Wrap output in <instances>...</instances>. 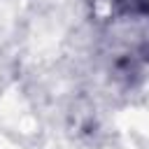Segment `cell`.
<instances>
[{
  "label": "cell",
  "mask_w": 149,
  "mask_h": 149,
  "mask_svg": "<svg viewBox=\"0 0 149 149\" xmlns=\"http://www.w3.org/2000/svg\"><path fill=\"white\" fill-rule=\"evenodd\" d=\"M135 2H137V5H144V7L149 9V0H135Z\"/></svg>",
  "instance_id": "1"
}]
</instances>
